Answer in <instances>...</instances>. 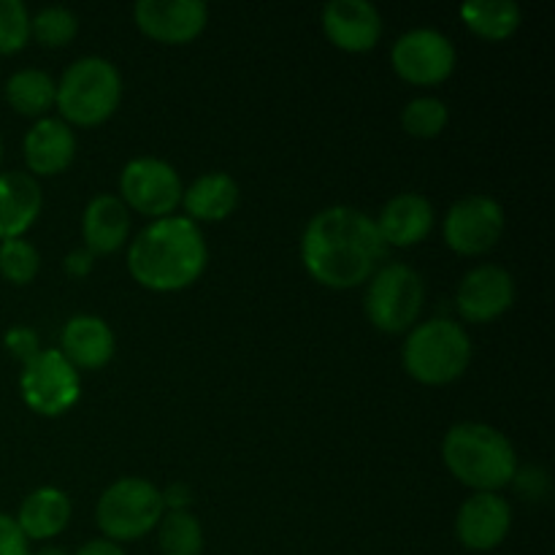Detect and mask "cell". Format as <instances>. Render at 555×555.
Wrapping results in <instances>:
<instances>
[{
  "mask_svg": "<svg viewBox=\"0 0 555 555\" xmlns=\"http://www.w3.org/2000/svg\"><path fill=\"white\" fill-rule=\"evenodd\" d=\"M0 163H3V139H0Z\"/></svg>",
  "mask_w": 555,
  "mask_h": 555,
  "instance_id": "8d00e7d4",
  "label": "cell"
},
{
  "mask_svg": "<svg viewBox=\"0 0 555 555\" xmlns=\"http://www.w3.org/2000/svg\"><path fill=\"white\" fill-rule=\"evenodd\" d=\"M163 493V507H168V513H173V509H188L190 507V488L184 486V482H173V486H168Z\"/></svg>",
  "mask_w": 555,
  "mask_h": 555,
  "instance_id": "836d02e7",
  "label": "cell"
},
{
  "mask_svg": "<svg viewBox=\"0 0 555 555\" xmlns=\"http://www.w3.org/2000/svg\"><path fill=\"white\" fill-rule=\"evenodd\" d=\"M238 184L231 173L209 171L201 173L193 184L182 193L188 220L198 222H220L231 217L238 206Z\"/></svg>",
  "mask_w": 555,
  "mask_h": 555,
  "instance_id": "44dd1931",
  "label": "cell"
},
{
  "mask_svg": "<svg viewBox=\"0 0 555 555\" xmlns=\"http://www.w3.org/2000/svg\"><path fill=\"white\" fill-rule=\"evenodd\" d=\"M74 555H125V551L117 542L106 540V537H98V540L85 542Z\"/></svg>",
  "mask_w": 555,
  "mask_h": 555,
  "instance_id": "e575fe53",
  "label": "cell"
},
{
  "mask_svg": "<svg viewBox=\"0 0 555 555\" xmlns=\"http://www.w3.org/2000/svg\"><path fill=\"white\" fill-rule=\"evenodd\" d=\"M25 163L36 177H54L63 173L76 157V133L60 117L36 119L25 135Z\"/></svg>",
  "mask_w": 555,
  "mask_h": 555,
  "instance_id": "2e32d148",
  "label": "cell"
},
{
  "mask_svg": "<svg viewBox=\"0 0 555 555\" xmlns=\"http://www.w3.org/2000/svg\"><path fill=\"white\" fill-rule=\"evenodd\" d=\"M513 482L529 502H540L551 491V475L542 466H524V469L515 472Z\"/></svg>",
  "mask_w": 555,
  "mask_h": 555,
  "instance_id": "f546056e",
  "label": "cell"
},
{
  "mask_svg": "<svg viewBox=\"0 0 555 555\" xmlns=\"http://www.w3.org/2000/svg\"><path fill=\"white\" fill-rule=\"evenodd\" d=\"M20 390L36 415L60 417L81 399V379L63 352L41 350L22 363Z\"/></svg>",
  "mask_w": 555,
  "mask_h": 555,
  "instance_id": "ba28073f",
  "label": "cell"
},
{
  "mask_svg": "<svg viewBox=\"0 0 555 555\" xmlns=\"http://www.w3.org/2000/svg\"><path fill=\"white\" fill-rule=\"evenodd\" d=\"M453 41L442 30L434 27H412L404 36L396 38L390 49V63L393 70L410 85H439L455 70Z\"/></svg>",
  "mask_w": 555,
  "mask_h": 555,
  "instance_id": "30bf717a",
  "label": "cell"
},
{
  "mask_svg": "<svg viewBox=\"0 0 555 555\" xmlns=\"http://www.w3.org/2000/svg\"><path fill=\"white\" fill-rule=\"evenodd\" d=\"M133 20L144 36L160 43H188L204 33L209 9L204 0H139Z\"/></svg>",
  "mask_w": 555,
  "mask_h": 555,
  "instance_id": "7c38bea8",
  "label": "cell"
},
{
  "mask_svg": "<svg viewBox=\"0 0 555 555\" xmlns=\"http://www.w3.org/2000/svg\"><path fill=\"white\" fill-rule=\"evenodd\" d=\"M406 374L423 385H448L472 363V339L464 325L434 318L412 325L401 350Z\"/></svg>",
  "mask_w": 555,
  "mask_h": 555,
  "instance_id": "277c9868",
  "label": "cell"
},
{
  "mask_svg": "<svg viewBox=\"0 0 555 555\" xmlns=\"http://www.w3.org/2000/svg\"><path fill=\"white\" fill-rule=\"evenodd\" d=\"M426 301L423 276L406 263H388L369 280L363 309L372 325L385 334H404L421 318Z\"/></svg>",
  "mask_w": 555,
  "mask_h": 555,
  "instance_id": "52a82bcc",
  "label": "cell"
},
{
  "mask_svg": "<svg viewBox=\"0 0 555 555\" xmlns=\"http://www.w3.org/2000/svg\"><path fill=\"white\" fill-rule=\"evenodd\" d=\"M30 41V11L22 0H0V54H14Z\"/></svg>",
  "mask_w": 555,
  "mask_h": 555,
  "instance_id": "f1b7e54d",
  "label": "cell"
},
{
  "mask_svg": "<svg viewBox=\"0 0 555 555\" xmlns=\"http://www.w3.org/2000/svg\"><path fill=\"white\" fill-rule=\"evenodd\" d=\"M448 103L434 95L412 98L404 106V112H401V125L415 139H437L444 130V125H448Z\"/></svg>",
  "mask_w": 555,
  "mask_h": 555,
  "instance_id": "484cf974",
  "label": "cell"
},
{
  "mask_svg": "<svg viewBox=\"0 0 555 555\" xmlns=\"http://www.w3.org/2000/svg\"><path fill=\"white\" fill-rule=\"evenodd\" d=\"M388 253L374 217L356 206H328L307 222L301 260L314 282L334 291H350L374 276Z\"/></svg>",
  "mask_w": 555,
  "mask_h": 555,
  "instance_id": "6da1fadb",
  "label": "cell"
},
{
  "mask_svg": "<svg viewBox=\"0 0 555 555\" xmlns=\"http://www.w3.org/2000/svg\"><path fill=\"white\" fill-rule=\"evenodd\" d=\"M323 30L345 52H369L383 36V14L372 0H331L323 9Z\"/></svg>",
  "mask_w": 555,
  "mask_h": 555,
  "instance_id": "9a60e30c",
  "label": "cell"
},
{
  "mask_svg": "<svg viewBox=\"0 0 555 555\" xmlns=\"http://www.w3.org/2000/svg\"><path fill=\"white\" fill-rule=\"evenodd\" d=\"M374 222L388 247H415L431 233L434 206L421 193H399L383 206Z\"/></svg>",
  "mask_w": 555,
  "mask_h": 555,
  "instance_id": "d6986e66",
  "label": "cell"
},
{
  "mask_svg": "<svg viewBox=\"0 0 555 555\" xmlns=\"http://www.w3.org/2000/svg\"><path fill=\"white\" fill-rule=\"evenodd\" d=\"M3 345H5V350H9L11 356L22 363H27L33 356H38V352H41L38 334L33 328H27V325H16V328L5 331Z\"/></svg>",
  "mask_w": 555,
  "mask_h": 555,
  "instance_id": "4dcf8cb0",
  "label": "cell"
},
{
  "mask_svg": "<svg viewBox=\"0 0 555 555\" xmlns=\"http://www.w3.org/2000/svg\"><path fill=\"white\" fill-rule=\"evenodd\" d=\"M5 101L25 117H47L57 103V81L41 68H20L5 79Z\"/></svg>",
  "mask_w": 555,
  "mask_h": 555,
  "instance_id": "603a6c76",
  "label": "cell"
},
{
  "mask_svg": "<svg viewBox=\"0 0 555 555\" xmlns=\"http://www.w3.org/2000/svg\"><path fill=\"white\" fill-rule=\"evenodd\" d=\"M513 529V507L499 493H475L455 515V537L466 551H496Z\"/></svg>",
  "mask_w": 555,
  "mask_h": 555,
  "instance_id": "5bb4252c",
  "label": "cell"
},
{
  "mask_svg": "<svg viewBox=\"0 0 555 555\" xmlns=\"http://www.w3.org/2000/svg\"><path fill=\"white\" fill-rule=\"evenodd\" d=\"M119 193L128 209L160 220L182 204L184 184L171 163L160 157H133L119 173Z\"/></svg>",
  "mask_w": 555,
  "mask_h": 555,
  "instance_id": "9c48e42d",
  "label": "cell"
},
{
  "mask_svg": "<svg viewBox=\"0 0 555 555\" xmlns=\"http://www.w3.org/2000/svg\"><path fill=\"white\" fill-rule=\"evenodd\" d=\"M130 209L119 195L103 193L87 204L81 217V236L92 255H112L128 242Z\"/></svg>",
  "mask_w": 555,
  "mask_h": 555,
  "instance_id": "ffe728a7",
  "label": "cell"
},
{
  "mask_svg": "<svg viewBox=\"0 0 555 555\" xmlns=\"http://www.w3.org/2000/svg\"><path fill=\"white\" fill-rule=\"evenodd\" d=\"M209 247L188 217H160L141 228L128 247V271L141 287L177 293L193 285L206 269Z\"/></svg>",
  "mask_w": 555,
  "mask_h": 555,
  "instance_id": "7a4b0ae2",
  "label": "cell"
},
{
  "mask_svg": "<svg viewBox=\"0 0 555 555\" xmlns=\"http://www.w3.org/2000/svg\"><path fill=\"white\" fill-rule=\"evenodd\" d=\"M43 206L41 184L33 173L0 171V242L22 238Z\"/></svg>",
  "mask_w": 555,
  "mask_h": 555,
  "instance_id": "ac0fdd59",
  "label": "cell"
},
{
  "mask_svg": "<svg viewBox=\"0 0 555 555\" xmlns=\"http://www.w3.org/2000/svg\"><path fill=\"white\" fill-rule=\"evenodd\" d=\"M515 304V280L504 266L482 263L475 266L461 280L455 293V307L461 318L469 323H491L502 318Z\"/></svg>",
  "mask_w": 555,
  "mask_h": 555,
  "instance_id": "4fadbf2b",
  "label": "cell"
},
{
  "mask_svg": "<svg viewBox=\"0 0 555 555\" xmlns=\"http://www.w3.org/2000/svg\"><path fill=\"white\" fill-rule=\"evenodd\" d=\"M92 269H95V255H92L87 247L70 249V253L65 255V271H68L70 276H76V280L87 276Z\"/></svg>",
  "mask_w": 555,
  "mask_h": 555,
  "instance_id": "d6a6232c",
  "label": "cell"
},
{
  "mask_svg": "<svg viewBox=\"0 0 555 555\" xmlns=\"http://www.w3.org/2000/svg\"><path fill=\"white\" fill-rule=\"evenodd\" d=\"M36 555H68V553H65L63 547H52V545H49V547H41V551H38Z\"/></svg>",
  "mask_w": 555,
  "mask_h": 555,
  "instance_id": "d590c367",
  "label": "cell"
},
{
  "mask_svg": "<svg viewBox=\"0 0 555 555\" xmlns=\"http://www.w3.org/2000/svg\"><path fill=\"white\" fill-rule=\"evenodd\" d=\"M38 269H41V255H38L36 244H30L27 238L0 242V274L11 285H27L36 280Z\"/></svg>",
  "mask_w": 555,
  "mask_h": 555,
  "instance_id": "83f0119b",
  "label": "cell"
},
{
  "mask_svg": "<svg viewBox=\"0 0 555 555\" xmlns=\"http://www.w3.org/2000/svg\"><path fill=\"white\" fill-rule=\"evenodd\" d=\"M0 555H30V542L11 515L0 513Z\"/></svg>",
  "mask_w": 555,
  "mask_h": 555,
  "instance_id": "1f68e13d",
  "label": "cell"
},
{
  "mask_svg": "<svg viewBox=\"0 0 555 555\" xmlns=\"http://www.w3.org/2000/svg\"><path fill=\"white\" fill-rule=\"evenodd\" d=\"M163 513V493L144 477H122L101 493L95 524L112 542H133L157 529Z\"/></svg>",
  "mask_w": 555,
  "mask_h": 555,
  "instance_id": "8992f818",
  "label": "cell"
},
{
  "mask_svg": "<svg viewBox=\"0 0 555 555\" xmlns=\"http://www.w3.org/2000/svg\"><path fill=\"white\" fill-rule=\"evenodd\" d=\"M76 33H79V20L65 5H47L36 16H30V36H36V41L49 49L68 47Z\"/></svg>",
  "mask_w": 555,
  "mask_h": 555,
  "instance_id": "4316f807",
  "label": "cell"
},
{
  "mask_svg": "<svg viewBox=\"0 0 555 555\" xmlns=\"http://www.w3.org/2000/svg\"><path fill=\"white\" fill-rule=\"evenodd\" d=\"M442 461L461 486L475 493H499L518 472L513 442L488 423H459L442 439Z\"/></svg>",
  "mask_w": 555,
  "mask_h": 555,
  "instance_id": "3957f363",
  "label": "cell"
},
{
  "mask_svg": "<svg viewBox=\"0 0 555 555\" xmlns=\"http://www.w3.org/2000/svg\"><path fill=\"white\" fill-rule=\"evenodd\" d=\"M157 547L163 555H201L204 553V526L190 509L163 513L157 524Z\"/></svg>",
  "mask_w": 555,
  "mask_h": 555,
  "instance_id": "d4e9b609",
  "label": "cell"
},
{
  "mask_svg": "<svg viewBox=\"0 0 555 555\" xmlns=\"http://www.w3.org/2000/svg\"><path fill=\"white\" fill-rule=\"evenodd\" d=\"M507 217L502 204L491 195H466L448 209L444 242L459 255H486L502 238Z\"/></svg>",
  "mask_w": 555,
  "mask_h": 555,
  "instance_id": "8fae6325",
  "label": "cell"
},
{
  "mask_svg": "<svg viewBox=\"0 0 555 555\" xmlns=\"http://www.w3.org/2000/svg\"><path fill=\"white\" fill-rule=\"evenodd\" d=\"M14 520L22 529V534L27 537V542L52 540V537L63 534L70 520L68 493L52 486L36 488L20 504V513H16Z\"/></svg>",
  "mask_w": 555,
  "mask_h": 555,
  "instance_id": "7402d4cb",
  "label": "cell"
},
{
  "mask_svg": "<svg viewBox=\"0 0 555 555\" xmlns=\"http://www.w3.org/2000/svg\"><path fill=\"white\" fill-rule=\"evenodd\" d=\"M114 331L108 328V323L95 314H76L65 323L63 336H60V352L65 356V361L79 372H95L103 369L114 358Z\"/></svg>",
  "mask_w": 555,
  "mask_h": 555,
  "instance_id": "e0dca14e",
  "label": "cell"
},
{
  "mask_svg": "<svg viewBox=\"0 0 555 555\" xmlns=\"http://www.w3.org/2000/svg\"><path fill=\"white\" fill-rule=\"evenodd\" d=\"M461 20L472 33L488 41H504L524 22V11L515 0H466L461 5Z\"/></svg>",
  "mask_w": 555,
  "mask_h": 555,
  "instance_id": "cb8c5ba5",
  "label": "cell"
},
{
  "mask_svg": "<svg viewBox=\"0 0 555 555\" xmlns=\"http://www.w3.org/2000/svg\"><path fill=\"white\" fill-rule=\"evenodd\" d=\"M122 101V76L117 65L98 54L74 60L57 81V108L63 122L92 128L117 112Z\"/></svg>",
  "mask_w": 555,
  "mask_h": 555,
  "instance_id": "5b68a950",
  "label": "cell"
}]
</instances>
